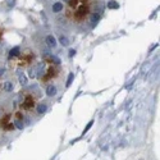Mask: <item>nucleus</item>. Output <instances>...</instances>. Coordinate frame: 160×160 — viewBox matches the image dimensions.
Here are the masks:
<instances>
[{
  "label": "nucleus",
  "mask_w": 160,
  "mask_h": 160,
  "mask_svg": "<svg viewBox=\"0 0 160 160\" xmlns=\"http://www.w3.org/2000/svg\"><path fill=\"white\" fill-rule=\"evenodd\" d=\"M4 73H5V68H0V77L4 76Z\"/></svg>",
  "instance_id": "17"
},
{
  "label": "nucleus",
  "mask_w": 160,
  "mask_h": 160,
  "mask_svg": "<svg viewBox=\"0 0 160 160\" xmlns=\"http://www.w3.org/2000/svg\"><path fill=\"white\" fill-rule=\"evenodd\" d=\"M74 54H76V50H74V49H71V50H69V57L72 58Z\"/></svg>",
  "instance_id": "16"
},
{
  "label": "nucleus",
  "mask_w": 160,
  "mask_h": 160,
  "mask_svg": "<svg viewBox=\"0 0 160 160\" xmlns=\"http://www.w3.org/2000/svg\"><path fill=\"white\" fill-rule=\"evenodd\" d=\"M92 124H94V121H91V122H90V123L87 124V127H86V128L83 129V135H85V133H86V132H87V131H88V129H90V128L92 127Z\"/></svg>",
  "instance_id": "15"
},
{
  "label": "nucleus",
  "mask_w": 160,
  "mask_h": 160,
  "mask_svg": "<svg viewBox=\"0 0 160 160\" xmlns=\"http://www.w3.org/2000/svg\"><path fill=\"white\" fill-rule=\"evenodd\" d=\"M45 94H46L48 98H54V96H57V94H58V87H57L54 83L48 85V86H46V90H45Z\"/></svg>",
  "instance_id": "6"
},
{
  "label": "nucleus",
  "mask_w": 160,
  "mask_h": 160,
  "mask_svg": "<svg viewBox=\"0 0 160 160\" xmlns=\"http://www.w3.org/2000/svg\"><path fill=\"white\" fill-rule=\"evenodd\" d=\"M17 5V0H4V7L7 8V9H13Z\"/></svg>",
  "instance_id": "11"
},
{
  "label": "nucleus",
  "mask_w": 160,
  "mask_h": 160,
  "mask_svg": "<svg viewBox=\"0 0 160 160\" xmlns=\"http://www.w3.org/2000/svg\"><path fill=\"white\" fill-rule=\"evenodd\" d=\"M48 104L45 102V101H42V102H40V104H37V106H36V113L38 114V115H42V114H45L46 112H48Z\"/></svg>",
  "instance_id": "7"
},
{
  "label": "nucleus",
  "mask_w": 160,
  "mask_h": 160,
  "mask_svg": "<svg viewBox=\"0 0 160 160\" xmlns=\"http://www.w3.org/2000/svg\"><path fill=\"white\" fill-rule=\"evenodd\" d=\"M2 115H3V112H2V110H0V117H2Z\"/></svg>",
  "instance_id": "18"
},
{
  "label": "nucleus",
  "mask_w": 160,
  "mask_h": 160,
  "mask_svg": "<svg viewBox=\"0 0 160 160\" xmlns=\"http://www.w3.org/2000/svg\"><path fill=\"white\" fill-rule=\"evenodd\" d=\"M44 42H45L46 48H49V49H57V46H58V40L55 38L54 35H51V33H46L45 35Z\"/></svg>",
  "instance_id": "5"
},
{
  "label": "nucleus",
  "mask_w": 160,
  "mask_h": 160,
  "mask_svg": "<svg viewBox=\"0 0 160 160\" xmlns=\"http://www.w3.org/2000/svg\"><path fill=\"white\" fill-rule=\"evenodd\" d=\"M44 5H45L46 13L51 18L60 16L64 9V4L62 3V0H49V2L44 3Z\"/></svg>",
  "instance_id": "2"
},
{
  "label": "nucleus",
  "mask_w": 160,
  "mask_h": 160,
  "mask_svg": "<svg viewBox=\"0 0 160 160\" xmlns=\"http://www.w3.org/2000/svg\"><path fill=\"white\" fill-rule=\"evenodd\" d=\"M38 2H40V0H38Z\"/></svg>",
  "instance_id": "20"
},
{
  "label": "nucleus",
  "mask_w": 160,
  "mask_h": 160,
  "mask_svg": "<svg viewBox=\"0 0 160 160\" xmlns=\"http://www.w3.org/2000/svg\"><path fill=\"white\" fill-rule=\"evenodd\" d=\"M21 54V48L19 46H16V48H13L9 52V58H13V57H19Z\"/></svg>",
  "instance_id": "12"
},
{
  "label": "nucleus",
  "mask_w": 160,
  "mask_h": 160,
  "mask_svg": "<svg viewBox=\"0 0 160 160\" xmlns=\"http://www.w3.org/2000/svg\"><path fill=\"white\" fill-rule=\"evenodd\" d=\"M58 41L63 45V46H68L69 44H71V41H69V38L67 37V36H64L63 33H59V37H58Z\"/></svg>",
  "instance_id": "10"
},
{
  "label": "nucleus",
  "mask_w": 160,
  "mask_h": 160,
  "mask_svg": "<svg viewBox=\"0 0 160 160\" xmlns=\"http://www.w3.org/2000/svg\"><path fill=\"white\" fill-rule=\"evenodd\" d=\"M18 77H19V82H21L22 85H27V77H26L23 73H19Z\"/></svg>",
  "instance_id": "14"
},
{
  "label": "nucleus",
  "mask_w": 160,
  "mask_h": 160,
  "mask_svg": "<svg viewBox=\"0 0 160 160\" xmlns=\"http://www.w3.org/2000/svg\"><path fill=\"white\" fill-rule=\"evenodd\" d=\"M17 104H19V106L24 110H31L35 108V98L32 95H27V96H24V99L22 101H19Z\"/></svg>",
  "instance_id": "4"
},
{
  "label": "nucleus",
  "mask_w": 160,
  "mask_h": 160,
  "mask_svg": "<svg viewBox=\"0 0 160 160\" xmlns=\"http://www.w3.org/2000/svg\"><path fill=\"white\" fill-rule=\"evenodd\" d=\"M105 8H108L109 10L118 9V8H119V4L115 2V0H108V2L105 3Z\"/></svg>",
  "instance_id": "9"
},
{
  "label": "nucleus",
  "mask_w": 160,
  "mask_h": 160,
  "mask_svg": "<svg viewBox=\"0 0 160 160\" xmlns=\"http://www.w3.org/2000/svg\"><path fill=\"white\" fill-rule=\"evenodd\" d=\"M0 10H2V5H0Z\"/></svg>",
  "instance_id": "19"
},
{
  "label": "nucleus",
  "mask_w": 160,
  "mask_h": 160,
  "mask_svg": "<svg viewBox=\"0 0 160 160\" xmlns=\"http://www.w3.org/2000/svg\"><path fill=\"white\" fill-rule=\"evenodd\" d=\"M45 72V62L35 63V65L30 69V76L32 78H40Z\"/></svg>",
  "instance_id": "3"
},
{
  "label": "nucleus",
  "mask_w": 160,
  "mask_h": 160,
  "mask_svg": "<svg viewBox=\"0 0 160 160\" xmlns=\"http://www.w3.org/2000/svg\"><path fill=\"white\" fill-rule=\"evenodd\" d=\"M13 90H14V83H13L10 79L5 81L4 82V92H8V94H10V92H13Z\"/></svg>",
  "instance_id": "8"
},
{
  "label": "nucleus",
  "mask_w": 160,
  "mask_h": 160,
  "mask_svg": "<svg viewBox=\"0 0 160 160\" xmlns=\"http://www.w3.org/2000/svg\"><path fill=\"white\" fill-rule=\"evenodd\" d=\"M73 79H74V73H69L68 74V79H67V87H71L72 82H73Z\"/></svg>",
  "instance_id": "13"
},
{
  "label": "nucleus",
  "mask_w": 160,
  "mask_h": 160,
  "mask_svg": "<svg viewBox=\"0 0 160 160\" xmlns=\"http://www.w3.org/2000/svg\"><path fill=\"white\" fill-rule=\"evenodd\" d=\"M64 9L52 18L60 30L88 31L96 27L105 8V0H62Z\"/></svg>",
  "instance_id": "1"
}]
</instances>
